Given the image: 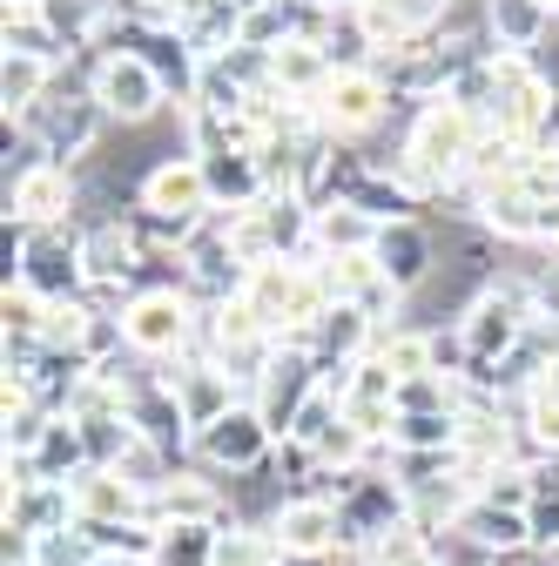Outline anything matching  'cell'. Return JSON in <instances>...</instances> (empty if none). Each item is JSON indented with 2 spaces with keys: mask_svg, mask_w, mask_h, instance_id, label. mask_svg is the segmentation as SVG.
I'll list each match as a JSON object with an SVG mask.
<instances>
[{
  "mask_svg": "<svg viewBox=\"0 0 559 566\" xmlns=\"http://www.w3.org/2000/svg\"><path fill=\"white\" fill-rule=\"evenodd\" d=\"M8 283L34 291L41 304H75V297H88L82 230L75 223H54V230H14L8 223Z\"/></svg>",
  "mask_w": 559,
  "mask_h": 566,
  "instance_id": "cell-1",
  "label": "cell"
},
{
  "mask_svg": "<svg viewBox=\"0 0 559 566\" xmlns=\"http://www.w3.org/2000/svg\"><path fill=\"white\" fill-rule=\"evenodd\" d=\"M122 337L143 365H169V358H189L196 344V304L182 283H143L122 311Z\"/></svg>",
  "mask_w": 559,
  "mask_h": 566,
  "instance_id": "cell-2",
  "label": "cell"
},
{
  "mask_svg": "<svg viewBox=\"0 0 559 566\" xmlns=\"http://www.w3.org/2000/svg\"><path fill=\"white\" fill-rule=\"evenodd\" d=\"M21 128L34 135V149H41L48 163H67V169H75L82 156H95V142H102V128H108V108H102L88 88H82V95H75V88L61 95V88H54L41 108L21 115Z\"/></svg>",
  "mask_w": 559,
  "mask_h": 566,
  "instance_id": "cell-3",
  "label": "cell"
},
{
  "mask_svg": "<svg viewBox=\"0 0 559 566\" xmlns=\"http://www.w3.org/2000/svg\"><path fill=\"white\" fill-rule=\"evenodd\" d=\"M88 95H95V102L108 108V122H122V128L149 122V115L169 102L162 75L149 67V54H135V48H108V54H95V67H88Z\"/></svg>",
  "mask_w": 559,
  "mask_h": 566,
  "instance_id": "cell-4",
  "label": "cell"
},
{
  "mask_svg": "<svg viewBox=\"0 0 559 566\" xmlns=\"http://www.w3.org/2000/svg\"><path fill=\"white\" fill-rule=\"evenodd\" d=\"M270 452H276V432L263 424V411L243 398L230 418H217L209 432H196L189 465H202L209 479H217V472H263V465H270Z\"/></svg>",
  "mask_w": 559,
  "mask_h": 566,
  "instance_id": "cell-5",
  "label": "cell"
},
{
  "mask_svg": "<svg viewBox=\"0 0 559 566\" xmlns=\"http://www.w3.org/2000/svg\"><path fill=\"white\" fill-rule=\"evenodd\" d=\"M82 209V176L67 163H34L21 176H8V223L14 230H54V223H75Z\"/></svg>",
  "mask_w": 559,
  "mask_h": 566,
  "instance_id": "cell-6",
  "label": "cell"
},
{
  "mask_svg": "<svg viewBox=\"0 0 559 566\" xmlns=\"http://www.w3.org/2000/svg\"><path fill=\"white\" fill-rule=\"evenodd\" d=\"M270 533L284 539L291 559H337L344 553V513L324 492H284L270 506Z\"/></svg>",
  "mask_w": 559,
  "mask_h": 566,
  "instance_id": "cell-7",
  "label": "cell"
},
{
  "mask_svg": "<svg viewBox=\"0 0 559 566\" xmlns=\"http://www.w3.org/2000/svg\"><path fill=\"white\" fill-rule=\"evenodd\" d=\"M391 102H398V95H391V82L378 75V67H351V75H330V88H324L310 108H317V122H324V128L344 142V135H365V128H378Z\"/></svg>",
  "mask_w": 559,
  "mask_h": 566,
  "instance_id": "cell-8",
  "label": "cell"
},
{
  "mask_svg": "<svg viewBox=\"0 0 559 566\" xmlns=\"http://www.w3.org/2000/svg\"><path fill=\"white\" fill-rule=\"evenodd\" d=\"M135 202L149 209V217H169V223H202L209 209V176H202V156H169L156 163L143 182H135Z\"/></svg>",
  "mask_w": 559,
  "mask_h": 566,
  "instance_id": "cell-9",
  "label": "cell"
},
{
  "mask_svg": "<svg viewBox=\"0 0 559 566\" xmlns=\"http://www.w3.org/2000/svg\"><path fill=\"white\" fill-rule=\"evenodd\" d=\"M143 520L149 526H230V500L202 465H176L169 485L143 506Z\"/></svg>",
  "mask_w": 559,
  "mask_h": 566,
  "instance_id": "cell-10",
  "label": "cell"
},
{
  "mask_svg": "<svg viewBox=\"0 0 559 566\" xmlns=\"http://www.w3.org/2000/svg\"><path fill=\"white\" fill-rule=\"evenodd\" d=\"M371 263H378V276H391L398 291L411 297L418 283L439 270V237L418 223V217H411V223H384V230H378V243H371Z\"/></svg>",
  "mask_w": 559,
  "mask_h": 566,
  "instance_id": "cell-11",
  "label": "cell"
},
{
  "mask_svg": "<svg viewBox=\"0 0 559 566\" xmlns=\"http://www.w3.org/2000/svg\"><path fill=\"white\" fill-rule=\"evenodd\" d=\"M452 533H458L465 546H478L485 559H499V566L519 559V553H532V520L513 513V506H493V500H472Z\"/></svg>",
  "mask_w": 559,
  "mask_h": 566,
  "instance_id": "cell-12",
  "label": "cell"
},
{
  "mask_svg": "<svg viewBox=\"0 0 559 566\" xmlns=\"http://www.w3.org/2000/svg\"><path fill=\"white\" fill-rule=\"evenodd\" d=\"M128 424H135V432H143L156 452H169L176 465H189V446H196V432H189V418H182V398L169 391V385H143V391H135L128 398Z\"/></svg>",
  "mask_w": 559,
  "mask_h": 566,
  "instance_id": "cell-13",
  "label": "cell"
},
{
  "mask_svg": "<svg viewBox=\"0 0 559 566\" xmlns=\"http://www.w3.org/2000/svg\"><path fill=\"white\" fill-rule=\"evenodd\" d=\"M75 485V513H82V526H128V520H143V492H135L122 472H108V465H88L82 479H67Z\"/></svg>",
  "mask_w": 559,
  "mask_h": 566,
  "instance_id": "cell-14",
  "label": "cell"
},
{
  "mask_svg": "<svg viewBox=\"0 0 559 566\" xmlns=\"http://www.w3.org/2000/svg\"><path fill=\"white\" fill-rule=\"evenodd\" d=\"M485 48L493 54H539V41L552 34V14L539 0H485Z\"/></svg>",
  "mask_w": 559,
  "mask_h": 566,
  "instance_id": "cell-15",
  "label": "cell"
},
{
  "mask_svg": "<svg viewBox=\"0 0 559 566\" xmlns=\"http://www.w3.org/2000/svg\"><path fill=\"white\" fill-rule=\"evenodd\" d=\"M202 176H209V202L217 209H256L270 196L256 156H202Z\"/></svg>",
  "mask_w": 559,
  "mask_h": 566,
  "instance_id": "cell-16",
  "label": "cell"
},
{
  "mask_svg": "<svg viewBox=\"0 0 559 566\" xmlns=\"http://www.w3.org/2000/svg\"><path fill=\"white\" fill-rule=\"evenodd\" d=\"M310 237H317V256H365L378 243V223L365 217L358 202H324L317 223H310Z\"/></svg>",
  "mask_w": 559,
  "mask_h": 566,
  "instance_id": "cell-17",
  "label": "cell"
},
{
  "mask_svg": "<svg viewBox=\"0 0 559 566\" xmlns=\"http://www.w3.org/2000/svg\"><path fill=\"white\" fill-rule=\"evenodd\" d=\"M61 82V67L41 61V54H8V67H0V102H8V122H21L28 108H41Z\"/></svg>",
  "mask_w": 559,
  "mask_h": 566,
  "instance_id": "cell-18",
  "label": "cell"
},
{
  "mask_svg": "<svg viewBox=\"0 0 559 566\" xmlns=\"http://www.w3.org/2000/svg\"><path fill=\"white\" fill-rule=\"evenodd\" d=\"M217 566H291V553L270 533V520H236L217 539Z\"/></svg>",
  "mask_w": 559,
  "mask_h": 566,
  "instance_id": "cell-19",
  "label": "cell"
},
{
  "mask_svg": "<svg viewBox=\"0 0 559 566\" xmlns=\"http://www.w3.org/2000/svg\"><path fill=\"white\" fill-rule=\"evenodd\" d=\"M371 358H384L398 385H404V378H439V371H432V331H404V324H398V331L378 337Z\"/></svg>",
  "mask_w": 559,
  "mask_h": 566,
  "instance_id": "cell-20",
  "label": "cell"
},
{
  "mask_svg": "<svg viewBox=\"0 0 559 566\" xmlns=\"http://www.w3.org/2000/svg\"><path fill=\"white\" fill-rule=\"evenodd\" d=\"M217 539L223 526H162L156 566H217Z\"/></svg>",
  "mask_w": 559,
  "mask_h": 566,
  "instance_id": "cell-21",
  "label": "cell"
},
{
  "mask_svg": "<svg viewBox=\"0 0 559 566\" xmlns=\"http://www.w3.org/2000/svg\"><path fill=\"white\" fill-rule=\"evenodd\" d=\"M478 500H493V506H513V513H526L532 506V472L526 465H499L493 479H485V492Z\"/></svg>",
  "mask_w": 559,
  "mask_h": 566,
  "instance_id": "cell-22",
  "label": "cell"
},
{
  "mask_svg": "<svg viewBox=\"0 0 559 566\" xmlns=\"http://www.w3.org/2000/svg\"><path fill=\"white\" fill-rule=\"evenodd\" d=\"M532 520V553H559V492H546V500L526 506Z\"/></svg>",
  "mask_w": 559,
  "mask_h": 566,
  "instance_id": "cell-23",
  "label": "cell"
},
{
  "mask_svg": "<svg viewBox=\"0 0 559 566\" xmlns=\"http://www.w3.org/2000/svg\"><path fill=\"white\" fill-rule=\"evenodd\" d=\"M539 149H546V156H559V108H552V122H546V135H539Z\"/></svg>",
  "mask_w": 559,
  "mask_h": 566,
  "instance_id": "cell-24",
  "label": "cell"
},
{
  "mask_svg": "<svg viewBox=\"0 0 559 566\" xmlns=\"http://www.w3.org/2000/svg\"><path fill=\"white\" fill-rule=\"evenodd\" d=\"M398 566H445V553H439V546H425V553H411V559H398Z\"/></svg>",
  "mask_w": 559,
  "mask_h": 566,
  "instance_id": "cell-25",
  "label": "cell"
},
{
  "mask_svg": "<svg viewBox=\"0 0 559 566\" xmlns=\"http://www.w3.org/2000/svg\"><path fill=\"white\" fill-rule=\"evenodd\" d=\"M102 566H156V559H122V553H102Z\"/></svg>",
  "mask_w": 559,
  "mask_h": 566,
  "instance_id": "cell-26",
  "label": "cell"
},
{
  "mask_svg": "<svg viewBox=\"0 0 559 566\" xmlns=\"http://www.w3.org/2000/svg\"><path fill=\"white\" fill-rule=\"evenodd\" d=\"M539 8H546V14H552V21H559V0H539Z\"/></svg>",
  "mask_w": 559,
  "mask_h": 566,
  "instance_id": "cell-27",
  "label": "cell"
},
{
  "mask_svg": "<svg viewBox=\"0 0 559 566\" xmlns=\"http://www.w3.org/2000/svg\"><path fill=\"white\" fill-rule=\"evenodd\" d=\"M485 566H499V559H485Z\"/></svg>",
  "mask_w": 559,
  "mask_h": 566,
  "instance_id": "cell-28",
  "label": "cell"
},
{
  "mask_svg": "<svg viewBox=\"0 0 559 566\" xmlns=\"http://www.w3.org/2000/svg\"><path fill=\"white\" fill-rule=\"evenodd\" d=\"M34 8H41V0H34Z\"/></svg>",
  "mask_w": 559,
  "mask_h": 566,
  "instance_id": "cell-29",
  "label": "cell"
}]
</instances>
